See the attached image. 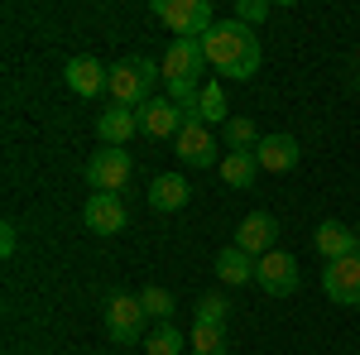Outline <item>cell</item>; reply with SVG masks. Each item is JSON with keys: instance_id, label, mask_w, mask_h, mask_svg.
<instances>
[{"instance_id": "1", "label": "cell", "mask_w": 360, "mask_h": 355, "mask_svg": "<svg viewBox=\"0 0 360 355\" xmlns=\"http://www.w3.org/2000/svg\"><path fill=\"white\" fill-rule=\"evenodd\" d=\"M202 53H207V67H217L221 77H236V82H250L259 72V34L240 20H217V25L202 34Z\"/></svg>"}, {"instance_id": "2", "label": "cell", "mask_w": 360, "mask_h": 355, "mask_svg": "<svg viewBox=\"0 0 360 355\" xmlns=\"http://www.w3.org/2000/svg\"><path fill=\"white\" fill-rule=\"evenodd\" d=\"M154 15H159L178 39H202L207 29L217 25L212 0H154Z\"/></svg>"}, {"instance_id": "3", "label": "cell", "mask_w": 360, "mask_h": 355, "mask_svg": "<svg viewBox=\"0 0 360 355\" xmlns=\"http://www.w3.org/2000/svg\"><path fill=\"white\" fill-rule=\"evenodd\" d=\"M144 302L139 293H111L106 298V336H111L115 346H135L139 336H144Z\"/></svg>"}, {"instance_id": "4", "label": "cell", "mask_w": 360, "mask_h": 355, "mask_svg": "<svg viewBox=\"0 0 360 355\" xmlns=\"http://www.w3.org/2000/svg\"><path fill=\"white\" fill-rule=\"evenodd\" d=\"M173 149H178V159H183L188 168H212V164H217V154H221V144H217L212 125H207L202 115H188V120H183V130H178V139H173Z\"/></svg>"}, {"instance_id": "5", "label": "cell", "mask_w": 360, "mask_h": 355, "mask_svg": "<svg viewBox=\"0 0 360 355\" xmlns=\"http://www.w3.org/2000/svg\"><path fill=\"white\" fill-rule=\"evenodd\" d=\"M130 168H135V159H130L125 149L101 144V154L86 159V183H91V192H120L130 183Z\"/></svg>"}, {"instance_id": "6", "label": "cell", "mask_w": 360, "mask_h": 355, "mask_svg": "<svg viewBox=\"0 0 360 355\" xmlns=\"http://www.w3.org/2000/svg\"><path fill=\"white\" fill-rule=\"evenodd\" d=\"M255 283H259L269 298H288V293H298V283H303L298 259L283 254V250H269V254L259 259V269H255Z\"/></svg>"}, {"instance_id": "7", "label": "cell", "mask_w": 360, "mask_h": 355, "mask_svg": "<svg viewBox=\"0 0 360 355\" xmlns=\"http://www.w3.org/2000/svg\"><path fill=\"white\" fill-rule=\"evenodd\" d=\"M202 67H207L202 39H173V44H168V53H164V63H159L164 82H197V77H202Z\"/></svg>"}, {"instance_id": "8", "label": "cell", "mask_w": 360, "mask_h": 355, "mask_svg": "<svg viewBox=\"0 0 360 355\" xmlns=\"http://www.w3.org/2000/svg\"><path fill=\"white\" fill-rule=\"evenodd\" d=\"M322 293L336 302V307H360V259L346 254V259H332L322 269Z\"/></svg>"}, {"instance_id": "9", "label": "cell", "mask_w": 360, "mask_h": 355, "mask_svg": "<svg viewBox=\"0 0 360 355\" xmlns=\"http://www.w3.org/2000/svg\"><path fill=\"white\" fill-rule=\"evenodd\" d=\"M106 91H111V106H130V110H139L144 101H154V96H149V91H154V82H149V77H139V67L130 63V58L111 67Z\"/></svg>"}, {"instance_id": "10", "label": "cell", "mask_w": 360, "mask_h": 355, "mask_svg": "<svg viewBox=\"0 0 360 355\" xmlns=\"http://www.w3.org/2000/svg\"><path fill=\"white\" fill-rule=\"evenodd\" d=\"M278 240V221L269 212H250L240 226H236V250H245L250 259H264Z\"/></svg>"}, {"instance_id": "11", "label": "cell", "mask_w": 360, "mask_h": 355, "mask_svg": "<svg viewBox=\"0 0 360 355\" xmlns=\"http://www.w3.org/2000/svg\"><path fill=\"white\" fill-rule=\"evenodd\" d=\"M82 221L96 235H115V231H125V202L115 192H91L82 207Z\"/></svg>"}, {"instance_id": "12", "label": "cell", "mask_w": 360, "mask_h": 355, "mask_svg": "<svg viewBox=\"0 0 360 355\" xmlns=\"http://www.w3.org/2000/svg\"><path fill=\"white\" fill-rule=\"evenodd\" d=\"M135 115H139V130H144V135H154V139H168V135L178 139L183 120H188V115L173 106L168 96H154V101H144V106H139Z\"/></svg>"}, {"instance_id": "13", "label": "cell", "mask_w": 360, "mask_h": 355, "mask_svg": "<svg viewBox=\"0 0 360 355\" xmlns=\"http://www.w3.org/2000/svg\"><path fill=\"white\" fill-rule=\"evenodd\" d=\"M63 77H68V86H72L77 96H101L106 82H111V67H101L91 53H77V58H68Z\"/></svg>"}, {"instance_id": "14", "label": "cell", "mask_w": 360, "mask_h": 355, "mask_svg": "<svg viewBox=\"0 0 360 355\" xmlns=\"http://www.w3.org/2000/svg\"><path fill=\"white\" fill-rule=\"evenodd\" d=\"M298 159H303V149H298L293 135H264L259 149H255L259 173H288V168H298Z\"/></svg>"}, {"instance_id": "15", "label": "cell", "mask_w": 360, "mask_h": 355, "mask_svg": "<svg viewBox=\"0 0 360 355\" xmlns=\"http://www.w3.org/2000/svg\"><path fill=\"white\" fill-rule=\"evenodd\" d=\"M149 207L154 212H183L188 202H193V188H188V178L183 173H159L154 183H149Z\"/></svg>"}, {"instance_id": "16", "label": "cell", "mask_w": 360, "mask_h": 355, "mask_svg": "<svg viewBox=\"0 0 360 355\" xmlns=\"http://www.w3.org/2000/svg\"><path fill=\"white\" fill-rule=\"evenodd\" d=\"M139 130V115L130 106H106L101 115H96V135H101V144H111V149H125V139Z\"/></svg>"}, {"instance_id": "17", "label": "cell", "mask_w": 360, "mask_h": 355, "mask_svg": "<svg viewBox=\"0 0 360 355\" xmlns=\"http://www.w3.org/2000/svg\"><path fill=\"white\" fill-rule=\"evenodd\" d=\"M356 231L351 226H341V221H322L317 226V235H312V245H317V254L332 264V259H346V254H356Z\"/></svg>"}, {"instance_id": "18", "label": "cell", "mask_w": 360, "mask_h": 355, "mask_svg": "<svg viewBox=\"0 0 360 355\" xmlns=\"http://www.w3.org/2000/svg\"><path fill=\"white\" fill-rule=\"evenodd\" d=\"M255 269H259V259H250L245 250H236V245H226L217 254V273H221V283H231V288L255 283Z\"/></svg>"}, {"instance_id": "19", "label": "cell", "mask_w": 360, "mask_h": 355, "mask_svg": "<svg viewBox=\"0 0 360 355\" xmlns=\"http://www.w3.org/2000/svg\"><path fill=\"white\" fill-rule=\"evenodd\" d=\"M255 178H259V164H255V154H221V183L231 188H255Z\"/></svg>"}, {"instance_id": "20", "label": "cell", "mask_w": 360, "mask_h": 355, "mask_svg": "<svg viewBox=\"0 0 360 355\" xmlns=\"http://www.w3.org/2000/svg\"><path fill=\"white\" fill-rule=\"evenodd\" d=\"M221 139H226L231 154H255L264 135L255 130V120H240V115H236V120H226V125H221Z\"/></svg>"}, {"instance_id": "21", "label": "cell", "mask_w": 360, "mask_h": 355, "mask_svg": "<svg viewBox=\"0 0 360 355\" xmlns=\"http://www.w3.org/2000/svg\"><path fill=\"white\" fill-rule=\"evenodd\" d=\"M188 346H193V355H226V327H202V322H193Z\"/></svg>"}, {"instance_id": "22", "label": "cell", "mask_w": 360, "mask_h": 355, "mask_svg": "<svg viewBox=\"0 0 360 355\" xmlns=\"http://www.w3.org/2000/svg\"><path fill=\"white\" fill-rule=\"evenodd\" d=\"M226 317H231V302H226L221 293H207V298H197L193 322H202V327H226Z\"/></svg>"}, {"instance_id": "23", "label": "cell", "mask_w": 360, "mask_h": 355, "mask_svg": "<svg viewBox=\"0 0 360 355\" xmlns=\"http://www.w3.org/2000/svg\"><path fill=\"white\" fill-rule=\"evenodd\" d=\"M197 115H202L207 125H226V91H221V82L202 86V106H197Z\"/></svg>"}, {"instance_id": "24", "label": "cell", "mask_w": 360, "mask_h": 355, "mask_svg": "<svg viewBox=\"0 0 360 355\" xmlns=\"http://www.w3.org/2000/svg\"><path fill=\"white\" fill-rule=\"evenodd\" d=\"M144 355H183V331L159 327L154 336H144Z\"/></svg>"}, {"instance_id": "25", "label": "cell", "mask_w": 360, "mask_h": 355, "mask_svg": "<svg viewBox=\"0 0 360 355\" xmlns=\"http://www.w3.org/2000/svg\"><path fill=\"white\" fill-rule=\"evenodd\" d=\"M139 302H144V312H149V317H173V307H178V302H173V293H168V288H159V283H149V288L139 293Z\"/></svg>"}, {"instance_id": "26", "label": "cell", "mask_w": 360, "mask_h": 355, "mask_svg": "<svg viewBox=\"0 0 360 355\" xmlns=\"http://www.w3.org/2000/svg\"><path fill=\"white\" fill-rule=\"evenodd\" d=\"M264 15H269V0H240L231 20H240V25H259Z\"/></svg>"}, {"instance_id": "27", "label": "cell", "mask_w": 360, "mask_h": 355, "mask_svg": "<svg viewBox=\"0 0 360 355\" xmlns=\"http://www.w3.org/2000/svg\"><path fill=\"white\" fill-rule=\"evenodd\" d=\"M15 250H20V231L5 221V226H0V259H15Z\"/></svg>"}, {"instance_id": "28", "label": "cell", "mask_w": 360, "mask_h": 355, "mask_svg": "<svg viewBox=\"0 0 360 355\" xmlns=\"http://www.w3.org/2000/svg\"><path fill=\"white\" fill-rule=\"evenodd\" d=\"M356 259H360V240H356Z\"/></svg>"}, {"instance_id": "29", "label": "cell", "mask_w": 360, "mask_h": 355, "mask_svg": "<svg viewBox=\"0 0 360 355\" xmlns=\"http://www.w3.org/2000/svg\"><path fill=\"white\" fill-rule=\"evenodd\" d=\"M356 86H360V77H356Z\"/></svg>"}]
</instances>
